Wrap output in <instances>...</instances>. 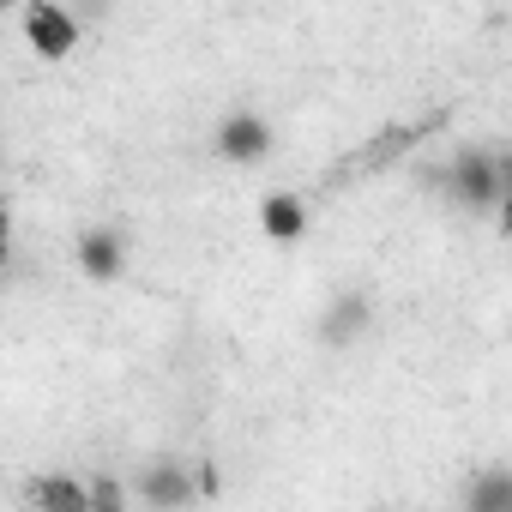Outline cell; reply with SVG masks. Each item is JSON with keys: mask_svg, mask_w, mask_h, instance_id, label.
I'll return each mask as SVG.
<instances>
[{"mask_svg": "<svg viewBox=\"0 0 512 512\" xmlns=\"http://www.w3.org/2000/svg\"><path fill=\"white\" fill-rule=\"evenodd\" d=\"M91 482V512H127V482L121 476H85Z\"/></svg>", "mask_w": 512, "mask_h": 512, "instance_id": "10", "label": "cell"}, {"mask_svg": "<svg viewBox=\"0 0 512 512\" xmlns=\"http://www.w3.org/2000/svg\"><path fill=\"white\" fill-rule=\"evenodd\" d=\"M37 506L43 512H91V482H79V476H67V470H55V476H37Z\"/></svg>", "mask_w": 512, "mask_h": 512, "instance_id": "9", "label": "cell"}, {"mask_svg": "<svg viewBox=\"0 0 512 512\" xmlns=\"http://www.w3.org/2000/svg\"><path fill=\"white\" fill-rule=\"evenodd\" d=\"M494 217H500V235H512V193H506V205H500Z\"/></svg>", "mask_w": 512, "mask_h": 512, "instance_id": "11", "label": "cell"}, {"mask_svg": "<svg viewBox=\"0 0 512 512\" xmlns=\"http://www.w3.org/2000/svg\"><path fill=\"white\" fill-rule=\"evenodd\" d=\"M464 512H512V470L494 464V470H476L464 482Z\"/></svg>", "mask_w": 512, "mask_h": 512, "instance_id": "8", "label": "cell"}, {"mask_svg": "<svg viewBox=\"0 0 512 512\" xmlns=\"http://www.w3.org/2000/svg\"><path fill=\"white\" fill-rule=\"evenodd\" d=\"M260 229H266V241H278V247L302 241V229H308L302 193H266V199H260Z\"/></svg>", "mask_w": 512, "mask_h": 512, "instance_id": "7", "label": "cell"}, {"mask_svg": "<svg viewBox=\"0 0 512 512\" xmlns=\"http://www.w3.org/2000/svg\"><path fill=\"white\" fill-rule=\"evenodd\" d=\"M199 488H205V482H193V470H187L181 458H151V464L133 476V494L145 500V512H181V506H193Z\"/></svg>", "mask_w": 512, "mask_h": 512, "instance_id": "3", "label": "cell"}, {"mask_svg": "<svg viewBox=\"0 0 512 512\" xmlns=\"http://www.w3.org/2000/svg\"><path fill=\"white\" fill-rule=\"evenodd\" d=\"M440 187H446L464 211H500V205H506L500 157H494V151H482V145H464V151L440 169Z\"/></svg>", "mask_w": 512, "mask_h": 512, "instance_id": "1", "label": "cell"}, {"mask_svg": "<svg viewBox=\"0 0 512 512\" xmlns=\"http://www.w3.org/2000/svg\"><path fill=\"white\" fill-rule=\"evenodd\" d=\"M272 121L266 115H253V109H235V115H223L217 121V133H211V151L223 157V163H266L272 157Z\"/></svg>", "mask_w": 512, "mask_h": 512, "instance_id": "2", "label": "cell"}, {"mask_svg": "<svg viewBox=\"0 0 512 512\" xmlns=\"http://www.w3.org/2000/svg\"><path fill=\"white\" fill-rule=\"evenodd\" d=\"M25 43L43 61H67L79 49V19L67 7H55V0H31V7H25Z\"/></svg>", "mask_w": 512, "mask_h": 512, "instance_id": "4", "label": "cell"}, {"mask_svg": "<svg viewBox=\"0 0 512 512\" xmlns=\"http://www.w3.org/2000/svg\"><path fill=\"white\" fill-rule=\"evenodd\" d=\"M79 272L91 284H115L127 272V235L121 229H85L79 235Z\"/></svg>", "mask_w": 512, "mask_h": 512, "instance_id": "5", "label": "cell"}, {"mask_svg": "<svg viewBox=\"0 0 512 512\" xmlns=\"http://www.w3.org/2000/svg\"><path fill=\"white\" fill-rule=\"evenodd\" d=\"M368 320H374V302L362 296V290H338L332 302H326V314H320V344H356L362 332H368Z\"/></svg>", "mask_w": 512, "mask_h": 512, "instance_id": "6", "label": "cell"}]
</instances>
